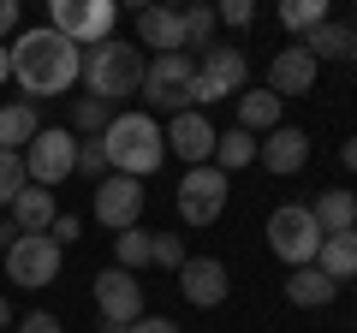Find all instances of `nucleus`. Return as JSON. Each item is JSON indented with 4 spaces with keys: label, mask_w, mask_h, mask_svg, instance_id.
I'll use <instances>...</instances> for the list:
<instances>
[{
    "label": "nucleus",
    "mask_w": 357,
    "mask_h": 333,
    "mask_svg": "<svg viewBox=\"0 0 357 333\" xmlns=\"http://www.w3.org/2000/svg\"><path fill=\"white\" fill-rule=\"evenodd\" d=\"M351 60H357V24H351Z\"/></svg>",
    "instance_id": "obj_42"
},
{
    "label": "nucleus",
    "mask_w": 357,
    "mask_h": 333,
    "mask_svg": "<svg viewBox=\"0 0 357 333\" xmlns=\"http://www.w3.org/2000/svg\"><path fill=\"white\" fill-rule=\"evenodd\" d=\"M286 297H292L298 309H328L333 297H340V286L310 262V268H292V274H286Z\"/></svg>",
    "instance_id": "obj_22"
},
{
    "label": "nucleus",
    "mask_w": 357,
    "mask_h": 333,
    "mask_svg": "<svg viewBox=\"0 0 357 333\" xmlns=\"http://www.w3.org/2000/svg\"><path fill=\"white\" fill-rule=\"evenodd\" d=\"M149 262H155V232L131 226V232H119V238H114V268L137 274V268H149Z\"/></svg>",
    "instance_id": "obj_25"
},
{
    "label": "nucleus",
    "mask_w": 357,
    "mask_h": 333,
    "mask_svg": "<svg viewBox=\"0 0 357 333\" xmlns=\"http://www.w3.org/2000/svg\"><path fill=\"white\" fill-rule=\"evenodd\" d=\"M178 292H185V304L191 309H220L232 292V274L220 256H191L185 268H178Z\"/></svg>",
    "instance_id": "obj_13"
},
{
    "label": "nucleus",
    "mask_w": 357,
    "mask_h": 333,
    "mask_svg": "<svg viewBox=\"0 0 357 333\" xmlns=\"http://www.w3.org/2000/svg\"><path fill=\"white\" fill-rule=\"evenodd\" d=\"M77 173V137L72 131H36V143L24 149V179L42 185V191H54L60 179H72Z\"/></svg>",
    "instance_id": "obj_9"
},
{
    "label": "nucleus",
    "mask_w": 357,
    "mask_h": 333,
    "mask_svg": "<svg viewBox=\"0 0 357 333\" xmlns=\"http://www.w3.org/2000/svg\"><path fill=\"white\" fill-rule=\"evenodd\" d=\"M96 309H102L107 327H131V321H143L149 309H143V286H137V274H126V268H102V274H96Z\"/></svg>",
    "instance_id": "obj_11"
},
{
    "label": "nucleus",
    "mask_w": 357,
    "mask_h": 333,
    "mask_svg": "<svg viewBox=\"0 0 357 333\" xmlns=\"http://www.w3.org/2000/svg\"><path fill=\"white\" fill-rule=\"evenodd\" d=\"M119 24L114 0H48V30H60L72 48H102Z\"/></svg>",
    "instance_id": "obj_6"
},
{
    "label": "nucleus",
    "mask_w": 357,
    "mask_h": 333,
    "mask_svg": "<svg viewBox=\"0 0 357 333\" xmlns=\"http://www.w3.org/2000/svg\"><path fill=\"white\" fill-rule=\"evenodd\" d=\"M161 131H167V149H173L185 166H208V161H215L220 131L208 125V114H197V107H191V114H173Z\"/></svg>",
    "instance_id": "obj_12"
},
{
    "label": "nucleus",
    "mask_w": 357,
    "mask_h": 333,
    "mask_svg": "<svg viewBox=\"0 0 357 333\" xmlns=\"http://www.w3.org/2000/svg\"><path fill=\"white\" fill-rule=\"evenodd\" d=\"M310 215H316V226L328 232H351L357 226V191H321L316 203H310Z\"/></svg>",
    "instance_id": "obj_24"
},
{
    "label": "nucleus",
    "mask_w": 357,
    "mask_h": 333,
    "mask_svg": "<svg viewBox=\"0 0 357 333\" xmlns=\"http://www.w3.org/2000/svg\"><path fill=\"white\" fill-rule=\"evenodd\" d=\"M13 327V304H6V297H0V333Z\"/></svg>",
    "instance_id": "obj_40"
},
{
    "label": "nucleus",
    "mask_w": 357,
    "mask_h": 333,
    "mask_svg": "<svg viewBox=\"0 0 357 333\" xmlns=\"http://www.w3.org/2000/svg\"><path fill=\"white\" fill-rule=\"evenodd\" d=\"M340 166H345V173H357V137L340 143Z\"/></svg>",
    "instance_id": "obj_38"
},
{
    "label": "nucleus",
    "mask_w": 357,
    "mask_h": 333,
    "mask_svg": "<svg viewBox=\"0 0 357 333\" xmlns=\"http://www.w3.org/2000/svg\"><path fill=\"white\" fill-rule=\"evenodd\" d=\"M84 77V48L60 36V30L36 24L13 42V84L24 90V102H48V95H66Z\"/></svg>",
    "instance_id": "obj_1"
},
{
    "label": "nucleus",
    "mask_w": 357,
    "mask_h": 333,
    "mask_svg": "<svg viewBox=\"0 0 357 333\" xmlns=\"http://www.w3.org/2000/svg\"><path fill=\"white\" fill-rule=\"evenodd\" d=\"M6 77H13V48L0 42V84H6Z\"/></svg>",
    "instance_id": "obj_39"
},
{
    "label": "nucleus",
    "mask_w": 357,
    "mask_h": 333,
    "mask_svg": "<svg viewBox=\"0 0 357 333\" xmlns=\"http://www.w3.org/2000/svg\"><path fill=\"white\" fill-rule=\"evenodd\" d=\"M77 173L96 179V185L114 173V166H107V143H102V137H77Z\"/></svg>",
    "instance_id": "obj_30"
},
{
    "label": "nucleus",
    "mask_w": 357,
    "mask_h": 333,
    "mask_svg": "<svg viewBox=\"0 0 357 333\" xmlns=\"http://www.w3.org/2000/svg\"><path fill=\"white\" fill-rule=\"evenodd\" d=\"M298 48H304L316 65H321V60H351V30H345L340 18H321L310 36H298Z\"/></svg>",
    "instance_id": "obj_23"
},
{
    "label": "nucleus",
    "mask_w": 357,
    "mask_h": 333,
    "mask_svg": "<svg viewBox=\"0 0 357 333\" xmlns=\"http://www.w3.org/2000/svg\"><path fill=\"white\" fill-rule=\"evenodd\" d=\"M227 196H232V179L215 161L191 166V173L178 179V215H185V226H215V220L227 215Z\"/></svg>",
    "instance_id": "obj_7"
},
{
    "label": "nucleus",
    "mask_w": 357,
    "mask_h": 333,
    "mask_svg": "<svg viewBox=\"0 0 357 333\" xmlns=\"http://www.w3.org/2000/svg\"><path fill=\"white\" fill-rule=\"evenodd\" d=\"M197 72H203V84L215 95H232V102L250 90V60H244V48H220V42H215V48H203Z\"/></svg>",
    "instance_id": "obj_14"
},
{
    "label": "nucleus",
    "mask_w": 357,
    "mask_h": 333,
    "mask_svg": "<svg viewBox=\"0 0 357 333\" xmlns=\"http://www.w3.org/2000/svg\"><path fill=\"white\" fill-rule=\"evenodd\" d=\"M191 77H197V54H155L143 65V102L149 114H191Z\"/></svg>",
    "instance_id": "obj_4"
},
{
    "label": "nucleus",
    "mask_w": 357,
    "mask_h": 333,
    "mask_svg": "<svg viewBox=\"0 0 357 333\" xmlns=\"http://www.w3.org/2000/svg\"><path fill=\"white\" fill-rule=\"evenodd\" d=\"M321 238H328V232L316 226L310 203H280L274 215H268V250H274L286 268H310L316 250H321Z\"/></svg>",
    "instance_id": "obj_5"
},
{
    "label": "nucleus",
    "mask_w": 357,
    "mask_h": 333,
    "mask_svg": "<svg viewBox=\"0 0 357 333\" xmlns=\"http://www.w3.org/2000/svg\"><path fill=\"white\" fill-rule=\"evenodd\" d=\"M114 125V107L96 102V95H77L72 102V137H102V131Z\"/></svg>",
    "instance_id": "obj_28"
},
{
    "label": "nucleus",
    "mask_w": 357,
    "mask_h": 333,
    "mask_svg": "<svg viewBox=\"0 0 357 333\" xmlns=\"http://www.w3.org/2000/svg\"><path fill=\"white\" fill-rule=\"evenodd\" d=\"M256 161H262L268 173L292 179V173H304V166H310V137L298 125H280V131H268V137L256 143Z\"/></svg>",
    "instance_id": "obj_16"
},
{
    "label": "nucleus",
    "mask_w": 357,
    "mask_h": 333,
    "mask_svg": "<svg viewBox=\"0 0 357 333\" xmlns=\"http://www.w3.org/2000/svg\"><path fill=\"white\" fill-rule=\"evenodd\" d=\"M24 155H6V149H0V208H13V196L18 191H24Z\"/></svg>",
    "instance_id": "obj_31"
},
{
    "label": "nucleus",
    "mask_w": 357,
    "mask_h": 333,
    "mask_svg": "<svg viewBox=\"0 0 357 333\" xmlns=\"http://www.w3.org/2000/svg\"><path fill=\"white\" fill-rule=\"evenodd\" d=\"M36 131H42L36 102H6L0 107V149L6 155H24L30 143H36Z\"/></svg>",
    "instance_id": "obj_20"
},
{
    "label": "nucleus",
    "mask_w": 357,
    "mask_h": 333,
    "mask_svg": "<svg viewBox=\"0 0 357 333\" xmlns=\"http://www.w3.org/2000/svg\"><path fill=\"white\" fill-rule=\"evenodd\" d=\"M286 125V102L274 90H244L238 95V131H250V137H268V131Z\"/></svg>",
    "instance_id": "obj_18"
},
{
    "label": "nucleus",
    "mask_w": 357,
    "mask_h": 333,
    "mask_svg": "<svg viewBox=\"0 0 357 333\" xmlns=\"http://www.w3.org/2000/svg\"><path fill=\"white\" fill-rule=\"evenodd\" d=\"M185 262H191V250H185V238H178V232H155V268H185Z\"/></svg>",
    "instance_id": "obj_32"
},
{
    "label": "nucleus",
    "mask_w": 357,
    "mask_h": 333,
    "mask_svg": "<svg viewBox=\"0 0 357 333\" xmlns=\"http://www.w3.org/2000/svg\"><path fill=\"white\" fill-rule=\"evenodd\" d=\"M215 18L232 24V30H250L256 24V0H227V6H215Z\"/></svg>",
    "instance_id": "obj_33"
},
{
    "label": "nucleus",
    "mask_w": 357,
    "mask_h": 333,
    "mask_svg": "<svg viewBox=\"0 0 357 333\" xmlns=\"http://www.w3.org/2000/svg\"><path fill=\"white\" fill-rule=\"evenodd\" d=\"M6 280L24 286V292H42V286L60 280V244L48 232H24V238L6 244Z\"/></svg>",
    "instance_id": "obj_8"
},
{
    "label": "nucleus",
    "mask_w": 357,
    "mask_h": 333,
    "mask_svg": "<svg viewBox=\"0 0 357 333\" xmlns=\"http://www.w3.org/2000/svg\"><path fill=\"white\" fill-rule=\"evenodd\" d=\"M316 268L328 274L333 286L357 280V226H351V232H333V238H321V250H316Z\"/></svg>",
    "instance_id": "obj_21"
},
{
    "label": "nucleus",
    "mask_w": 357,
    "mask_h": 333,
    "mask_svg": "<svg viewBox=\"0 0 357 333\" xmlns=\"http://www.w3.org/2000/svg\"><path fill=\"white\" fill-rule=\"evenodd\" d=\"M126 333H178V321H167V316H143V321H131Z\"/></svg>",
    "instance_id": "obj_36"
},
{
    "label": "nucleus",
    "mask_w": 357,
    "mask_h": 333,
    "mask_svg": "<svg viewBox=\"0 0 357 333\" xmlns=\"http://www.w3.org/2000/svg\"><path fill=\"white\" fill-rule=\"evenodd\" d=\"M250 161H256V137H250V131H238V125L220 131V143H215V166H220V173L232 179V173L250 166Z\"/></svg>",
    "instance_id": "obj_26"
},
{
    "label": "nucleus",
    "mask_w": 357,
    "mask_h": 333,
    "mask_svg": "<svg viewBox=\"0 0 357 333\" xmlns=\"http://www.w3.org/2000/svg\"><path fill=\"white\" fill-rule=\"evenodd\" d=\"M178 24H185V54H203V48H215V30H220L215 6H185V13H178Z\"/></svg>",
    "instance_id": "obj_27"
},
{
    "label": "nucleus",
    "mask_w": 357,
    "mask_h": 333,
    "mask_svg": "<svg viewBox=\"0 0 357 333\" xmlns=\"http://www.w3.org/2000/svg\"><path fill=\"white\" fill-rule=\"evenodd\" d=\"M54 215H60V203H54V191H42V185H24V191L13 196V238H24V232H48Z\"/></svg>",
    "instance_id": "obj_19"
},
{
    "label": "nucleus",
    "mask_w": 357,
    "mask_h": 333,
    "mask_svg": "<svg viewBox=\"0 0 357 333\" xmlns=\"http://www.w3.org/2000/svg\"><path fill=\"white\" fill-rule=\"evenodd\" d=\"M18 333H60V316H48V309H30V316L18 321Z\"/></svg>",
    "instance_id": "obj_35"
},
{
    "label": "nucleus",
    "mask_w": 357,
    "mask_h": 333,
    "mask_svg": "<svg viewBox=\"0 0 357 333\" xmlns=\"http://www.w3.org/2000/svg\"><path fill=\"white\" fill-rule=\"evenodd\" d=\"M89 215L102 220V226H114V232H131L137 215H143V179L107 173V179L96 185V196H89Z\"/></svg>",
    "instance_id": "obj_10"
},
{
    "label": "nucleus",
    "mask_w": 357,
    "mask_h": 333,
    "mask_svg": "<svg viewBox=\"0 0 357 333\" xmlns=\"http://www.w3.org/2000/svg\"><path fill=\"white\" fill-rule=\"evenodd\" d=\"M143 48L137 42H119V36H107L102 48H84V90L96 95V102H107V107H119L126 95H137L143 90Z\"/></svg>",
    "instance_id": "obj_3"
},
{
    "label": "nucleus",
    "mask_w": 357,
    "mask_h": 333,
    "mask_svg": "<svg viewBox=\"0 0 357 333\" xmlns=\"http://www.w3.org/2000/svg\"><path fill=\"white\" fill-rule=\"evenodd\" d=\"M18 30V0H0V42Z\"/></svg>",
    "instance_id": "obj_37"
},
{
    "label": "nucleus",
    "mask_w": 357,
    "mask_h": 333,
    "mask_svg": "<svg viewBox=\"0 0 357 333\" xmlns=\"http://www.w3.org/2000/svg\"><path fill=\"white\" fill-rule=\"evenodd\" d=\"M96 333H126V327H107V321H102V327H96Z\"/></svg>",
    "instance_id": "obj_41"
},
{
    "label": "nucleus",
    "mask_w": 357,
    "mask_h": 333,
    "mask_svg": "<svg viewBox=\"0 0 357 333\" xmlns=\"http://www.w3.org/2000/svg\"><path fill=\"white\" fill-rule=\"evenodd\" d=\"M77 232H84V220H77V215H54V226H48V238H54V244H60V250H66V244H72Z\"/></svg>",
    "instance_id": "obj_34"
},
{
    "label": "nucleus",
    "mask_w": 357,
    "mask_h": 333,
    "mask_svg": "<svg viewBox=\"0 0 357 333\" xmlns=\"http://www.w3.org/2000/svg\"><path fill=\"white\" fill-rule=\"evenodd\" d=\"M321 18H328V6H321V0H280V24L292 30V36H310Z\"/></svg>",
    "instance_id": "obj_29"
},
{
    "label": "nucleus",
    "mask_w": 357,
    "mask_h": 333,
    "mask_svg": "<svg viewBox=\"0 0 357 333\" xmlns=\"http://www.w3.org/2000/svg\"><path fill=\"white\" fill-rule=\"evenodd\" d=\"M102 143H107V166L126 173V179H149L167 161V131H161L155 114H114V125L102 131Z\"/></svg>",
    "instance_id": "obj_2"
},
{
    "label": "nucleus",
    "mask_w": 357,
    "mask_h": 333,
    "mask_svg": "<svg viewBox=\"0 0 357 333\" xmlns=\"http://www.w3.org/2000/svg\"><path fill=\"white\" fill-rule=\"evenodd\" d=\"M137 48L185 54V24H178L173 6H143V13H137Z\"/></svg>",
    "instance_id": "obj_17"
},
{
    "label": "nucleus",
    "mask_w": 357,
    "mask_h": 333,
    "mask_svg": "<svg viewBox=\"0 0 357 333\" xmlns=\"http://www.w3.org/2000/svg\"><path fill=\"white\" fill-rule=\"evenodd\" d=\"M316 72H321V65L292 42V48H280L274 60H268V84H262V90H274L280 102H286V95H310V90H316Z\"/></svg>",
    "instance_id": "obj_15"
},
{
    "label": "nucleus",
    "mask_w": 357,
    "mask_h": 333,
    "mask_svg": "<svg viewBox=\"0 0 357 333\" xmlns=\"http://www.w3.org/2000/svg\"><path fill=\"white\" fill-rule=\"evenodd\" d=\"M0 238H6V220H0Z\"/></svg>",
    "instance_id": "obj_43"
}]
</instances>
